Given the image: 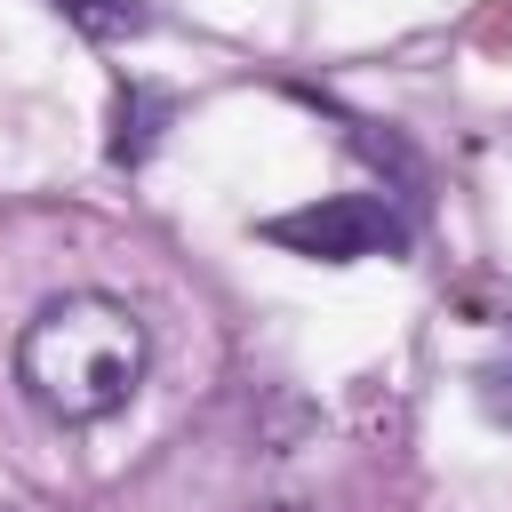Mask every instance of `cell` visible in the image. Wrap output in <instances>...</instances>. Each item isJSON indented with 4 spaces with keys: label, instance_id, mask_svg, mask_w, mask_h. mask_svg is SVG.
<instances>
[{
    "label": "cell",
    "instance_id": "1",
    "mask_svg": "<svg viewBox=\"0 0 512 512\" xmlns=\"http://www.w3.org/2000/svg\"><path fill=\"white\" fill-rule=\"evenodd\" d=\"M144 360H152L144 320L120 296H96V288L48 296L16 336V384L48 424L120 416L136 400V384H144Z\"/></svg>",
    "mask_w": 512,
    "mask_h": 512
},
{
    "label": "cell",
    "instance_id": "2",
    "mask_svg": "<svg viewBox=\"0 0 512 512\" xmlns=\"http://www.w3.org/2000/svg\"><path fill=\"white\" fill-rule=\"evenodd\" d=\"M264 240L288 248V256H312V264H360V256H400L408 216L376 192H328V200H304V208L272 216Z\"/></svg>",
    "mask_w": 512,
    "mask_h": 512
},
{
    "label": "cell",
    "instance_id": "3",
    "mask_svg": "<svg viewBox=\"0 0 512 512\" xmlns=\"http://www.w3.org/2000/svg\"><path fill=\"white\" fill-rule=\"evenodd\" d=\"M168 120H176V96H168V88H152V80H128V88L112 96V136H104L112 168H144Z\"/></svg>",
    "mask_w": 512,
    "mask_h": 512
},
{
    "label": "cell",
    "instance_id": "4",
    "mask_svg": "<svg viewBox=\"0 0 512 512\" xmlns=\"http://www.w3.org/2000/svg\"><path fill=\"white\" fill-rule=\"evenodd\" d=\"M72 32H88V40H104V48H120V40H136V32H152V8L144 0H48Z\"/></svg>",
    "mask_w": 512,
    "mask_h": 512
},
{
    "label": "cell",
    "instance_id": "5",
    "mask_svg": "<svg viewBox=\"0 0 512 512\" xmlns=\"http://www.w3.org/2000/svg\"><path fill=\"white\" fill-rule=\"evenodd\" d=\"M264 512H304V504H264Z\"/></svg>",
    "mask_w": 512,
    "mask_h": 512
}]
</instances>
